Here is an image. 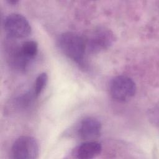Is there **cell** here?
Instances as JSON below:
<instances>
[{
	"instance_id": "obj_7",
	"label": "cell",
	"mask_w": 159,
	"mask_h": 159,
	"mask_svg": "<svg viewBox=\"0 0 159 159\" xmlns=\"http://www.w3.org/2000/svg\"><path fill=\"white\" fill-rule=\"evenodd\" d=\"M101 128V124L98 119L94 117H86L80 124L78 135L83 140H93L99 135Z\"/></svg>"
},
{
	"instance_id": "obj_9",
	"label": "cell",
	"mask_w": 159,
	"mask_h": 159,
	"mask_svg": "<svg viewBox=\"0 0 159 159\" xmlns=\"http://www.w3.org/2000/svg\"><path fill=\"white\" fill-rule=\"evenodd\" d=\"M48 81V75L46 73H40L36 78L32 91L36 98L41 94Z\"/></svg>"
},
{
	"instance_id": "obj_1",
	"label": "cell",
	"mask_w": 159,
	"mask_h": 159,
	"mask_svg": "<svg viewBox=\"0 0 159 159\" xmlns=\"http://www.w3.org/2000/svg\"><path fill=\"white\" fill-rule=\"evenodd\" d=\"M58 46L69 58L78 63L83 62L86 52L83 37L75 32H64L58 39Z\"/></svg>"
},
{
	"instance_id": "obj_10",
	"label": "cell",
	"mask_w": 159,
	"mask_h": 159,
	"mask_svg": "<svg viewBox=\"0 0 159 159\" xmlns=\"http://www.w3.org/2000/svg\"><path fill=\"white\" fill-rule=\"evenodd\" d=\"M8 2L9 4H16V3L18 2L17 1H15V0H11V1H8Z\"/></svg>"
},
{
	"instance_id": "obj_5",
	"label": "cell",
	"mask_w": 159,
	"mask_h": 159,
	"mask_svg": "<svg viewBox=\"0 0 159 159\" xmlns=\"http://www.w3.org/2000/svg\"><path fill=\"white\" fill-rule=\"evenodd\" d=\"M109 89L111 95L114 99L119 102H124L135 95L136 85L130 78L120 75L112 79Z\"/></svg>"
},
{
	"instance_id": "obj_8",
	"label": "cell",
	"mask_w": 159,
	"mask_h": 159,
	"mask_svg": "<svg viewBox=\"0 0 159 159\" xmlns=\"http://www.w3.org/2000/svg\"><path fill=\"white\" fill-rule=\"evenodd\" d=\"M102 151L101 143L93 141H86L80 145L75 150V155L77 158L91 159L98 157Z\"/></svg>"
},
{
	"instance_id": "obj_2",
	"label": "cell",
	"mask_w": 159,
	"mask_h": 159,
	"mask_svg": "<svg viewBox=\"0 0 159 159\" xmlns=\"http://www.w3.org/2000/svg\"><path fill=\"white\" fill-rule=\"evenodd\" d=\"M38 44L34 40L24 42L20 46H11L8 50V60L15 68L24 70L37 55Z\"/></svg>"
},
{
	"instance_id": "obj_3",
	"label": "cell",
	"mask_w": 159,
	"mask_h": 159,
	"mask_svg": "<svg viewBox=\"0 0 159 159\" xmlns=\"http://www.w3.org/2000/svg\"><path fill=\"white\" fill-rule=\"evenodd\" d=\"M84 40L86 51L98 53L109 48L115 40V36L109 29L98 27L90 31Z\"/></svg>"
},
{
	"instance_id": "obj_4",
	"label": "cell",
	"mask_w": 159,
	"mask_h": 159,
	"mask_svg": "<svg viewBox=\"0 0 159 159\" xmlns=\"http://www.w3.org/2000/svg\"><path fill=\"white\" fill-rule=\"evenodd\" d=\"M39 154L37 140L30 136H22L16 139L11 147L12 158L16 159H35Z\"/></svg>"
},
{
	"instance_id": "obj_6",
	"label": "cell",
	"mask_w": 159,
	"mask_h": 159,
	"mask_svg": "<svg viewBox=\"0 0 159 159\" xmlns=\"http://www.w3.org/2000/svg\"><path fill=\"white\" fill-rule=\"evenodd\" d=\"M4 27L7 34L12 39H22L29 36L31 26L27 19L19 14H11L4 20Z\"/></svg>"
}]
</instances>
